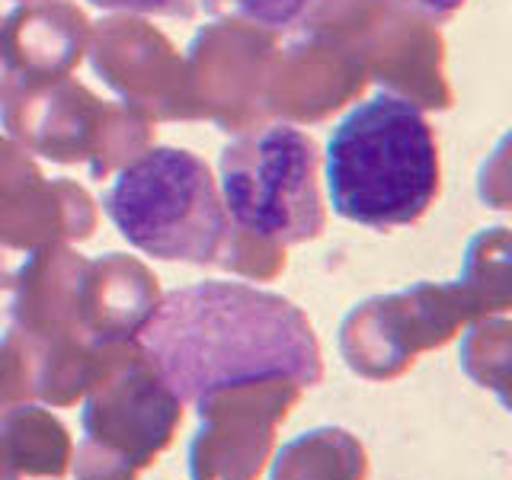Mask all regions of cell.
Listing matches in <instances>:
<instances>
[{"mask_svg": "<svg viewBox=\"0 0 512 480\" xmlns=\"http://www.w3.org/2000/svg\"><path fill=\"white\" fill-rule=\"evenodd\" d=\"M138 346L180 404L244 381L314 388L324 378L317 333L301 308L247 282H199L164 295Z\"/></svg>", "mask_w": 512, "mask_h": 480, "instance_id": "1", "label": "cell"}, {"mask_svg": "<svg viewBox=\"0 0 512 480\" xmlns=\"http://www.w3.org/2000/svg\"><path fill=\"white\" fill-rule=\"evenodd\" d=\"M324 157L333 212L362 228H407L439 196L436 135L404 96L359 103L333 128Z\"/></svg>", "mask_w": 512, "mask_h": 480, "instance_id": "2", "label": "cell"}, {"mask_svg": "<svg viewBox=\"0 0 512 480\" xmlns=\"http://www.w3.org/2000/svg\"><path fill=\"white\" fill-rule=\"evenodd\" d=\"M103 212L135 250L192 266H221L234 231L212 170L183 148H148L125 164Z\"/></svg>", "mask_w": 512, "mask_h": 480, "instance_id": "3", "label": "cell"}, {"mask_svg": "<svg viewBox=\"0 0 512 480\" xmlns=\"http://www.w3.org/2000/svg\"><path fill=\"white\" fill-rule=\"evenodd\" d=\"M317 144L279 122L234 138L221 151V202L231 228L272 247H292L324 231Z\"/></svg>", "mask_w": 512, "mask_h": 480, "instance_id": "4", "label": "cell"}, {"mask_svg": "<svg viewBox=\"0 0 512 480\" xmlns=\"http://www.w3.org/2000/svg\"><path fill=\"white\" fill-rule=\"evenodd\" d=\"M80 413L77 480H138V471L173 442L183 404L144 359L138 340L112 346L103 375L90 384Z\"/></svg>", "mask_w": 512, "mask_h": 480, "instance_id": "5", "label": "cell"}, {"mask_svg": "<svg viewBox=\"0 0 512 480\" xmlns=\"http://www.w3.org/2000/svg\"><path fill=\"white\" fill-rule=\"evenodd\" d=\"M474 314L477 304L464 282H423L400 295L372 298L343 320L340 346L346 365L362 378L391 381L407 372L420 349L448 343Z\"/></svg>", "mask_w": 512, "mask_h": 480, "instance_id": "6", "label": "cell"}, {"mask_svg": "<svg viewBox=\"0 0 512 480\" xmlns=\"http://www.w3.org/2000/svg\"><path fill=\"white\" fill-rule=\"evenodd\" d=\"M288 378L244 381L196 400L202 429L189 445L192 480H256L269 461L276 426L298 404Z\"/></svg>", "mask_w": 512, "mask_h": 480, "instance_id": "7", "label": "cell"}, {"mask_svg": "<svg viewBox=\"0 0 512 480\" xmlns=\"http://www.w3.org/2000/svg\"><path fill=\"white\" fill-rule=\"evenodd\" d=\"M157 308V279L122 253L87 263L77 282V330L96 346L138 340Z\"/></svg>", "mask_w": 512, "mask_h": 480, "instance_id": "8", "label": "cell"}, {"mask_svg": "<svg viewBox=\"0 0 512 480\" xmlns=\"http://www.w3.org/2000/svg\"><path fill=\"white\" fill-rule=\"evenodd\" d=\"M71 468V439L52 413L16 404L0 413V480L64 477Z\"/></svg>", "mask_w": 512, "mask_h": 480, "instance_id": "9", "label": "cell"}, {"mask_svg": "<svg viewBox=\"0 0 512 480\" xmlns=\"http://www.w3.org/2000/svg\"><path fill=\"white\" fill-rule=\"evenodd\" d=\"M368 455L346 429L324 426L285 442L272 461L269 480H365Z\"/></svg>", "mask_w": 512, "mask_h": 480, "instance_id": "10", "label": "cell"}, {"mask_svg": "<svg viewBox=\"0 0 512 480\" xmlns=\"http://www.w3.org/2000/svg\"><path fill=\"white\" fill-rule=\"evenodd\" d=\"M202 7L215 20L250 23L266 32H295L314 26L327 0H202Z\"/></svg>", "mask_w": 512, "mask_h": 480, "instance_id": "11", "label": "cell"}, {"mask_svg": "<svg viewBox=\"0 0 512 480\" xmlns=\"http://www.w3.org/2000/svg\"><path fill=\"white\" fill-rule=\"evenodd\" d=\"M87 4L103 10L148 13V16H183V20L196 13V0H87Z\"/></svg>", "mask_w": 512, "mask_h": 480, "instance_id": "12", "label": "cell"}, {"mask_svg": "<svg viewBox=\"0 0 512 480\" xmlns=\"http://www.w3.org/2000/svg\"><path fill=\"white\" fill-rule=\"evenodd\" d=\"M400 13H413L426 23H445L448 16L464 7V0H381Z\"/></svg>", "mask_w": 512, "mask_h": 480, "instance_id": "13", "label": "cell"}]
</instances>
